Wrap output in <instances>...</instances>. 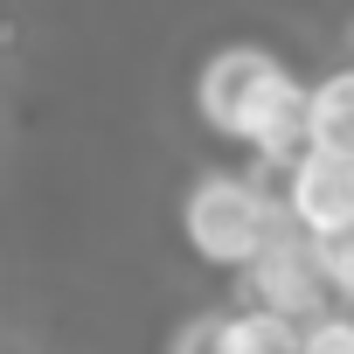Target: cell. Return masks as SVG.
I'll return each instance as SVG.
<instances>
[{
    "label": "cell",
    "mask_w": 354,
    "mask_h": 354,
    "mask_svg": "<svg viewBox=\"0 0 354 354\" xmlns=\"http://www.w3.org/2000/svg\"><path fill=\"white\" fill-rule=\"evenodd\" d=\"M195 118L216 139L243 146L250 167L271 174V167H285L306 146V84H299V70L278 49L223 42L195 70Z\"/></svg>",
    "instance_id": "1"
},
{
    "label": "cell",
    "mask_w": 354,
    "mask_h": 354,
    "mask_svg": "<svg viewBox=\"0 0 354 354\" xmlns=\"http://www.w3.org/2000/svg\"><path fill=\"white\" fill-rule=\"evenodd\" d=\"M285 230V209H278V188L264 167H223V174H202V181L181 195V236L188 250L209 264V271H230L243 278Z\"/></svg>",
    "instance_id": "2"
},
{
    "label": "cell",
    "mask_w": 354,
    "mask_h": 354,
    "mask_svg": "<svg viewBox=\"0 0 354 354\" xmlns=\"http://www.w3.org/2000/svg\"><path fill=\"white\" fill-rule=\"evenodd\" d=\"M271 188H278V209H285V223L299 236L333 243V236L354 230V160L299 146L285 167H271Z\"/></svg>",
    "instance_id": "3"
},
{
    "label": "cell",
    "mask_w": 354,
    "mask_h": 354,
    "mask_svg": "<svg viewBox=\"0 0 354 354\" xmlns=\"http://www.w3.org/2000/svg\"><path fill=\"white\" fill-rule=\"evenodd\" d=\"M243 306H264V313H278V319H292V326H306V319L333 313V285H326L319 243H313V236H299V230L285 223V230H278V243L243 271Z\"/></svg>",
    "instance_id": "4"
},
{
    "label": "cell",
    "mask_w": 354,
    "mask_h": 354,
    "mask_svg": "<svg viewBox=\"0 0 354 354\" xmlns=\"http://www.w3.org/2000/svg\"><path fill=\"white\" fill-rule=\"evenodd\" d=\"M306 146L354 160V63L306 84Z\"/></svg>",
    "instance_id": "5"
},
{
    "label": "cell",
    "mask_w": 354,
    "mask_h": 354,
    "mask_svg": "<svg viewBox=\"0 0 354 354\" xmlns=\"http://www.w3.org/2000/svg\"><path fill=\"white\" fill-rule=\"evenodd\" d=\"M216 354H299V326L236 299L216 313Z\"/></svg>",
    "instance_id": "6"
},
{
    "label": "cell",
    "mask_w": 354,
    "mask_h": 354,
    "mask_svg": "<svg viewBox=\"0 0 354 354\" xmlns=\"http://www.w3.org/2000/svg\"><path fill=\"white\" fill-rule=\"evenodd\" d=\"M299 354H354V313H319L299 326Z\"/></svg>",
    "instance_id": "7"
},
{
    "label": "cell",
    "mask_w": 354,
    "mask_h": 354,
    "mask_svg": "<svg viewBox=\"0 0 354 354\" xmlns=\"http://www.w3.org/2000/svg\"><path fill=\"white\" fill-rule=\"evenodd\" d=\"M167 354H216V313H195L181 333H174V347Z\"/></svg>",
    "instance_id": "8"
}]
</instances>
